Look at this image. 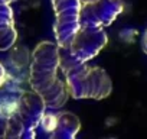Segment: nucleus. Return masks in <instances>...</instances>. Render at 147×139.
<instances>
[{"label":"nucleus","mask_w":147,"mask_h":139,"mask_svg":"<svg viewBox=\"0 0 147 139\" xmlns=\"http://www.w3.org/2000/svg\"><path fill=\"white\" fill-rule=\"evenodd\" d=\"M108 42L104 26L97 28H80L74 36L69 49L81 62L92 59Z\"/></svg>","instance_id":"1"},{"label":"nucleus","mask_w":147,"mask_h":139,"mask_svg":"<svg viewBox=\"0 0 147 139\" xmlns=\"http://www.w3.org/2000/svg\"><path fill=\"white\" fill-rule=\"evenodd\" d=\"M40 96L43 97L45 100V104L48 109H59L62 107L68 97H69V91H68V86H66V81H62L59 78H56L45 91L40 93Z\"/></svg>","instance_id":"7"},{"label":"nucleus","mask_w":147,"mask_h":139,"mask_svg":"<svg viewBox=\"0 0 147 139\" xmlns=\"http://www.w3.org/2000/svg\"><path fill=\"white\" fill-rule=\"evenodd\" d=\"M18 39V32L13 25L0 26V51L10 49Z\"/></svg>","instance_id":"10"},{"label":"nucleus","mask_w":147,"mask_h":139,"mask_svg":"<svg viewBox=\"0 0 147 139\" xmlns=\"http://www.w3.org/2000/svg\"><path fill=\"white\" fill-rule=\"evenodd\" d=\"M7 81V73H6V70L5 67L0 64V87L5 86V83Z\"/></svg>","instance_id":"14"},{"label":"nucleus","mask_w":147,"mask_h":139,"mask_svg":"<svg viewBox=\"0 0 147 139\" xmlns=\"http://www.w3.org/2000/svg\"><path fill=\"white\" fill-rule=\"evenodd\" d=\"M80 2H81V5H85V3H95V2H98V0H80Z\"/></svg>","instance_id":"16"},{"label":"nucleus","mask_w":147,"mask_h":139,"mask_svg":"<svg viewBox=\"0 0 147 139\" xmlns=\"http://www.w3.org/2000/svg\"><path fill=\"white\" fill-rule=\"evenodd\" d=\"M59 70V45L55 42H40L33 54L30 73H58Z\"/></svg>","instance_id":"3"},{"label":"nucleus","mask_w":147,"mask_h":139,"mask_svg":"<svg viewBox=\"0 0 147 139\" xmlns=\"http://www.w3.org/2000/svg\"><path fill=\"white\" fill-rule=\"evenodd\" d=\"M7 123H9V116H3V114H0V138H6Z\"/></svg>","instance_id":"13"},{"label":"nucleus","mask_w":147,"mask_h":139,"mask_svg":"<svg viewBox=\"0 0 147 139\" xmlns=\"http://www.w3.org/2000/svg\"><path fill=\"white\" fill-rule=\"evenodd\" d=\"M113 83L108 74L100 67H90L87 73V99L102 100L110 96Z\"/></svg>","instance_id":"4"},{"label":"nucleus","mask_w":147,"mask_h":139,"mask_svg":"<svg viewBox=\"0 0 147 139\" xmlns=\"http://www.w3.org/2000/svg\"><path fill=\"white\" fill-rule=\"evenodd\" d=\"M97 26H102L98 15L94 9V5L91 3H85L81 5L80 9V28H97Z\"/></svg>","instance_id":"9"},{"label":"nucleus","mask_w":147,"mask_h":139,"mask_svg":"<svg viewBox=\"0 0 147 139\" xmlns=\"http://www.w3.org/2000/svg\"><path fill=\"white\" fill-rule=\"evenodd\" d=\"M25 130V125L23 120L20 119V116L16 113L9 116V123H7V132H6V138H22Z\"/></svg>","instance_id":"11"},{"label":"nucleus","mask_w":147,"mask_h":139,"mask_svg":"<svg viewBox=\"0 0 147 139\" xmlns=\"http://www.w3.org/2000/svg\"><path fill=\"white\" fill-rule=\"evenodd\" d=\"M90 65L87 62L80 64L78 67L72 68L71 71L65 73V81L68 86L69 96L74 99H87V73Z\"/></svg>","instance_id":"5"},{"label":"nucleus","mask_w":147,"mask_h":139,"mask_svg":"<svg viewBox=\"0 0 147 139\" xmlns=\"http://www.w3.org/2000/svg\"><path fill=\"white\" fill-rule=\"evenodd\" d=\"M92 5L102 26L111 25L124 9V3L121 0H98Z\"/></svg>","instance_id":"8"},{"label":"nucleus","mask_w":147,"mask_h":139,"mask_svg":"<svg viewBox=\"0 0 147 139\" xmlns=\"http://www.w3.org/2000/svg\"><path fill=\"white\" fill-rule=\"evenodd\" d=\"M80 127H81V122L74 113H69V112L58 113L56 126H55L51 136L52 138H62V139H72L78 133Z\"/></svg>","instance_id":"6"},{"label":"nucleus","mask_w":147,"mask_h":139,"mask_svg":"<svg viewBox=\"0 0 147 139\" xmlns=\"http://www.w3.org/2000/svg\"><path fill=\"white\" fill-rule=\"evenodd\" d=\"M12 2H16V0H12Z\"/></svg>","instance_id":"17"},{"label":"nucleus","mask_w":147,"mask_h":139,"mask_svg":"<svg viewBox=\"0 0 147 139\" xmlns=\"http://www.w3.org/2000/svg\"><path fill=\"white\" fill-rule=\"evenodd\" d=\"M15 19H13V10L10 3H0V26L2 25H13Z\"/></svg>","instance_id":"12"},{"label":"nucleus","mask_w":147,"mask_h":139,"mask_svg":"<svg viewBox=\"0 0 147 139\" xmlns=\"http://www.w3.org/2000/svg\"><path fill=\"white\" fill-rule=\"evenodd\" d=\"M46 110V104L40 93L38 91H25L19 96L18 114L23 120L26 129H38L42 120V116Z\"/></svg>","instance_id":"2"},{"label":"nucleus","mask_w":147,"mask_h":139,"mask_svg":"<svg viewBox=\"0 0 147 139\" xmlns=\"http://www.w3.org/2000/svg\"><path fill=\"white\" fill-rule=\"evenodd\" d=\"M141 46H143V51L147 54V31L144 32L143 35V39H141Z\"/></svg>","instance_id":"15"}]
</instances>
